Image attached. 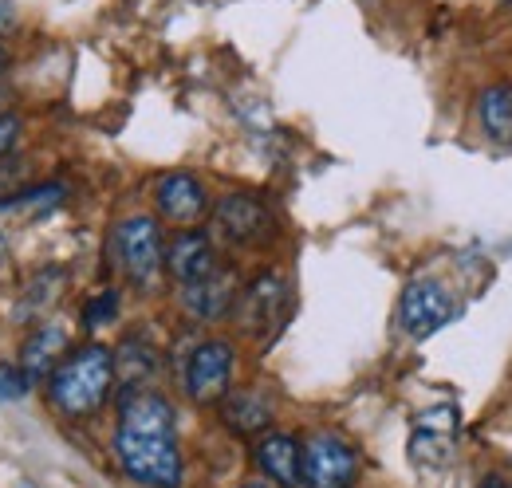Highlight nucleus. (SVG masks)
<instances>
[{
  "label": "nucleus",
  "instance_id": "nucleus-4",
  "mask_svg": "<svg viewBox=\"0 0 512 488\" xmlns=\"http://www.w3.org/2000/svg\"><path fill=\"white\" fill-rule=\"evenodd\" d=\"M359 481V453L335 437L316 433L300 449V485L304 488H351Z\"/></svg>",
  "mask_w": 512,
  "mask_h": 488
},
{
  "label": "nucleus",
  "instance_id": "nucleus-25",
  "mask_svg": "<svg viewBox=\"0 0 512 488\" xmlns=\"http://www.w3.org/2000/svg\"><path fill=\"white\" fill-rule=\"evenodd\" d=\"M245 488H268V485H245Z\"/></svg>",
  "mask_w": 512,
  "mask_h": 488
},
{
  "label": "nucleus",
  "instance_id": "nucleus-20",
  "mask_svg": "<svg viewBox=\"0 0 512 488\" xmlns=\"http://www.w3.org/2000/svg\"><path fill=\"white\" fill-rule=\"evenodd\" d=\"M28 390V378L20 366H0V398H20Z\"/></svg>",
  "mask_w": 512,
  "mask_h": 488
},
{
  "label": "nucleus",
  "instance_id": "nucleus-9",
  "mask_svg": "<svg viewBox=\"0 0 512 488\" xmlns=\"http://www.w3.org/2000/svg\"><path fill=\"white\" fill-rule=\"evenodd\" d=\"M453 437H457V410L453 406L422 410L414 418V433H410V457H414V465H426V469L449 465L453 461Z\"/></svg>",
  "mask_w": 512,
  "mask_h": 488
},
{
  "label": "nucleus",
  "instance_id": "nucleus-8",
  "mask_svg": "<svg viewBox=\"0 0 512 488\" xmlns=\"http://www.w3.org/2000/svg\"><path fill=\"white\" fill-rule=\"evenodd\" d=\"M213 225L237 248H253V244H264L272 237V213L249 193H225L213 209Z\"/></svg>",
  "mask_w": 512,
  "mask_h": 488
},
{
  "label": "nucleus",
  "instance_id": "nucleus-1",
  "mask_svg": "<svg viewBox=\"0 0 512 488\" xmlns=\"http://www.w3.org/2000/svg\"><path fill=\"white\" fill-rule=\"evenodd\" d=\"M115 457L134 485L182 488L186 465L178 449V418H174V406L154 386L119 394Z\"/></svg>",
  "mask_w": 512,
  "mask_h": 488
},
{
  "label": "nucleus",
  "instance_id": "nucleus-16",
  "mask_svg": "<svg viewBox=\"0 0 512 488\" xmlns=\"http://www.w3.org/2000/svg\"><path fill=\"white\" fill-rule=\"evenodd\" d=\"M64 288H67L64 268H44V272H36V276L28 280V288H24V296H20L16 311H12L16 323H44L48 311L60 304Z\"/></svg>",
  "mask_w": 512,
  "mask_h": 488
},
{
  "label": "nucleus",
  "instance_id": "nucleus-15",
  "mask_svg": "<svg viewBox=\"0 0 512 488\" xmlns=\"http://www.w3.org/2000/svg\"><path fill=\"white\" fill-rule=\"evenodd\" d=\"M111 355H115V382H119V394L154 382V374H158V351H154L142 335H127V339L119 343V351H111Z\"/></svg>",
  "mask_w": 512,
  "mask_h": 488
},
{
  "label": "nucleus",
  "instance_id": "nucleus-10",
  "mask_svg": "<svg viewBox=\"0 0 512 488\" xmlns=\"http://www.w3.org/2000/svg\"><path fill=\"white\" fill-rule=\"evenodd\" d=\"M154 205H158V213L170 225L193 229L205 217V209H209V193H205V185L197 182L193 174L178 170V174H162L158 178V185H154Z\"/></svg>",
  "mask_w": 512,
  "mask_h": 488
},
{
  "label": "nucleus",
  "instance_id": "nucleus-7",
  "mask_svg": "<svg viewBox=\"0 0 512 488\" xmlns=\"http://www.w3.org/2000/svg\"><path fill=\"white\" fill-rule=\"evenodd\" d=\"M229 382H233V347L225 339L201 343L186 366V382H182L186 394L197 406H217L229 394Z\"/></svg>",
  "mask_w": 512,
  "mask_h": 488
},
{
  "label": "nucleus",
  "instance_id": "nucleus-21",
  "mask_svg": "<svg viewBox=\"0 0 512 488\" xmlns=\"http://www.w3.org/2000/svg\"><path fill=\"white\" fill-rule=\"evenodd\" d=\"M16 138H20V119L0 115V154H8L16 146Z\"/></svg>",
  "mask_w": 512,
  "mask_h": 488
},
{
  "label": "nucleus",
  "instance_id": "nucleus-11",
  "mask_svg": "<svg viewBox=\"0 0 512 488\" xmlns=\"http://www.w3.org/2000/svg\"><path fill=\"white\" fill-rule=\"evenodd\" d=\"M237 296H241L237 276L229 268H217L205 280H193V284L182 288V307L190 311L193 319H201V323H217V319H229L233 315Z\"/></svg>",
  "mask_w": 512,
  "mask_h": 488
},
{
  "label": "nucleus",
  "instance_id": "nucleus-13",
  "mask_svg": "<svg viewBox=\"0 0 512 488\" xmlns=\"http://www.w3.org/2000/svg\"><path fill=\"white\" fill-rule=\"evenodd\" d=\"M67 355V331L60 323H40L28 339H24V351H20V370H24V378L28 382H44L60 359Z\"/></svg>",
  "mask_w": 512,
  "mask_h": 488
},
{
  "label": "nucleus",
  "instance_id": "nucleus-22",
  "mask_svg": "<svg viewBox=\"0 0 512 488\" xmlns=\"http://www.w3.org/2000/svg\"><path fill=\"white\" fill-rule=\"evenodd\" d=\"M12 24H16V4H12V0H0V36H4Z\"/></svg>",
  "mask_w": 512,
  "mask_h": 488
},
{
  "label": "nucleus",
  "instance_id": "nucleus-24",
  "mask_svg": "<svg viewBox=\"0 0 512 488\" xmlns=\"http://www.w3.org/2000/svg\"><path fill=\"white\" fill-rule=\"evenodd\" d=\"M4 67H8V52H4V48H0V71H4Z\"/></svg>",
  "mask_w": 512,
  "mask_h": 488
},
{
  "label": "nucleus",
  "instance_id": "nucleus-2",
  "mask_svg": "<svg viewBox=\"0 0 512 488\" xmlns=\"http://www.w3.org/2000/svg\"><path fill=\"white\" fill-rule=\"evenodd\" d=\"M115 390V355L103 343H87L67 351L60 366L48 374V402L64 418H91L107 406Z\"/></svg>",
  "mask_w": 512,
  "mask_h": 488
},
{
  "label": "nucleus",
  "instance_id": "nucleus-5",
  "mask_svg": "<svg viewBox=\"0 0 512 488\" xmlns=\"http://www.w3.org/2000/svg\"><path fill=\"white\" fill-rule=\"evenodd\" d=\"M288 280L280 272H260L253 284L237 296V323L245 327V335L253 339H268L272 331H280L284 315H288Z\"/></svg>",
  "mask_w": 512,
  "mask_h": 488
},
{
  "label": "nucleus",
  "instance_id": "nucleus-6",
  "mask_svg": "<svg viewBox=\"0 0 512 488\" xmlns=\"http://www.w3.org/2000/svg\"><path fill=\"white\" fill-rule=\"evenodd\" d=\"M457 315V304L438 280H414L398 300V327L410 339H430Z\"/></svg>",
  "mask_w": 512,
  "mask_h": 488
},
{
  "label": "nucleus",
  "instance_id": "nucleus-14",
  "mask_svg": "<svg viewBox=\"0 0 512 488\" xmlns=\"http://www.w3.org/2000/svg\"><path fill=\"white\" fill-rule=\"evenodd\" d=\"M256 465L260 473L280 488H300V445L288 433H264L256 441Z\"/></svg>",
  "mask_w": 512,
  "mask_h": 488
},
{
  "label": "nucleus",
  "instance_id": "nucleus-12",
  "mask_svg": "<svg viewBox=\"0 0 512 488\" xmlns=\"http://www.w3.org/2000/svg\"><path fill=\"white\" fill-rule=\"evenodd\" d=\"M166 272L186 288L193 280H205L209 272H217V252L213 241L197 229H182L174 241L166 244Z\"/></svg>",
  "mask_w": 512,
  "mask_h": 488
},
{
  "label": "nucleus",
  "instance_id": "nucleus-19",
  "mask_svg": "<svg viewBox=\"0 0 512 488\" xmlns=\"http://www.w3.org/2000/svg\"><path fill=\"white\" fill-rule=\"evenodd\" d=\"M115 315H119V292H115V288H103V292L87 304V311H83L87 327H103V323H111Z\"/></svg>",
  "mask_w": 512,
  "mask_h": 488
},
{
  "label": "nucleus",
  "instance_id": "nucleus-18",
  "mask_svg": "<svg viewBox=\"0 0 512 488\" xmlns=\"http://www.w3.org/2000/svg\"><path fill=\"white\" fill-rule=\"evenodd\" d=\"M477 115H481V130L497 142V146H512V87L509 83H493L481 91V103H477Z\"/></svg>",
  "mask_w": 512,
  "mask_h": 488
},
{
  "label": "nucleus",
  "instance_id": "nucleus-17",
  "mask_svg": "<svg viewBox=\"0 0 512 488\" xmlns=\"http://www.w3.org/2000/svg\"><path fill=\"white\" fill-rule=\"evenodd\" d=\"M221 418L225 426L241 437H253L272 426V402L256 390H241V394H225L221 398Z\"/></svg>",
  "mask_w": 512,
  "mask_h": 488
},
{
  "label": "nucleus",
  "instance_id": "nucleus-3",
  "mask_svg": "<svg viewBox=\"0 0 512 488\" xmlns=\"http://www.w3.org/2000/svg\"><path fill=\"white\" fill-rule=\"evenodd\" d=\"M115 256L119 268L134 288L154 292L158 276L166 268V244H162V229L154 217H130L115 229Z\"/></svg>",
  "mask_w": 512,
  "mask_h": 488
},
{
  "label": "nucleus",
  "instance_id": "nucleus-23",
  "mask_svg": "<svg viewBox=\"0 0 512 488\" xmlns=\"http://www.w3.org/2000/svg\"><path fill=\"white\" fill-rule=\"evenodd\" d=\"M481 488H509V485H505L501 477H489V481H485V485H481Z\"/></svg>",
  "mask_w": 512,
  "mask_h": 488
}]
</instances>
